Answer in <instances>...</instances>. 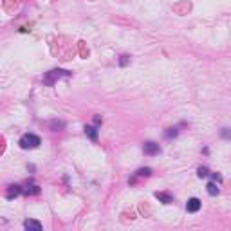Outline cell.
<instances>
[{
    "label": "cell",
    "mask_w": 231,
    "mask_h": 231,
    "mask_svg": "<svg viewBox=\"0 0 231 231\" xmlns=\"http://www.w3.org/2000/svg\"><path fill=\"white\" fill-rule=\"evenodd\" d=\"M85 134L89 135L92 141H96V139H97V128H96V127H90V125H87V127H85Z\"/></svg>",
    "instance_id": "cell-7"
},
{
    "label": "cell",
    "mask_w": 231,
    "mask_h": 231,
    "mask_svg": "<svg viewBox=\"0 0 231 231\" xmlns=\"http://www.w3.org/2000/svg\"><path fill=\"white\" fill-rule=\"evenodd\" d=\"M40 137L35 134H24L22 137H20V146L24 148V150H33V148H36V146H40Z\"/></svg>",
    "instance_id": "cell-1"
},
{
    "label": "cell",
    "mask_w": 231,
    "mask_h": 231,
    "mask_svg": "<svg viewBox=\"0 0 231 231\" xmlns=\"http://www.w3.org/2000/svg\"><path fill=\"white\" fill-rule=\"evenodd\" d=\"M143 150H145V154L146 155H155L161 152V148H159V145L154 143V141H146L145 143V146H143Z\"/></svg>",
    "instance_id": "cell-3"
},
{
    "label": "cell",
    "mask_w": 231,
    "mask_h": 231,
    "mask_svg": "<svg viewBox=\"0 0 231 231\" xmlns=\"http://www.w3.org/2000/svg\"><path fill=\"white\" fill-rule=\"evenodd\" d=\"M200 210V200L197 199V197H192V199H188V202H186V211L190 213H195Z\"/></svg>",
    "instance_id": "cell-4"
},
{
    "label": "cell",
    "mask_w": 231,
    "mask_h": 231,
    "mask_svg": "<svg viewBox=\"0 0 231 231\" xmlns=\"http://www.w3.org/2000/svg\"><path fill=\"white\" fill-rule=\"evenodd\" d=\"M24 228L29 231H42V224L38 220H25L24 222Z\"/></svg>",
    "instance_id": "cell-5"
},
{
    "label": "cell",
    "mask_w": 231,
    "mask_h": 231,
    "mask_svg": "<svg viewBox=\"0 0 231 231\" xmlns=\"http://www.w3.org/2000/svg\"><path fill=\"white\" fill-rule=\"evenodd\" d=\"M155 197H157V199H159V200H163V204H170V202H172V197H170V195H166V193H155Z\"/></svg>",
    "instance_id": "cell-9"
},
{
    "label": "cell",
    "mask_w": 231,
    "mask_h": 231,
    "mask_svg": "<svg viewBox=\"0 0 231 231\" xmlns=\"http://www.w3.org/2000/svg\"><path fill=\"white\" fill-rule=\"evenodd\" d=\"M128 60H130V56H127V54H123V56L119 58V65H123V67H125V65L128 63Z\"/></svg>",
    "instance_id": "cell-14"
},
{
    "label": "cell",
    "mask_w": 231,
    "mask_h": 231,
    "mask_svg": "<svg viewBox=\"0 0 231 231\" xmlns=\"http://www.w3.org/2000/svg\"><path fill=\"white\" fill-rule=\"evenodd\" d=\"M22 192L27 193V195H29V193H40V188L36 186V184H29V182H27L25 188H22Z\"/></svg>",
    "instance_id": "cell-8"
},
{
    "label": "cell",
    "mask_w": 231,
    "mask_h": 231,
    "mask_svg": "<svg viewBox=\"0 0 231 231\" xmlns=\"http://www.w3.org/2000/svg\"><path fill=\"white\" fill-rule=\"evenodd\" d=\"M206 188H208V193H210V195H218V188H217L215 182H208Z\"/></svg>",
    "instance_id": "cell-10"
},
{
    "label": "cell",
    "mask_w": 231,
    "mask_h": 231,
    "mask_svg": "<svg viewBox=\"0 0 231 231\" xmlns=\"http://www.w3.org/2000/svg\"><path fill=\"white\" fill-rule=\"evenodd\" d=\"M179 134V132H177V128H168V132H166V137H168V139H170V137H175V135Z\"/></svg>",
    "instance_id": "cell-13"
},
{
    "label": "cell",
    "mask_w": 231,
    "mask_h": 231,
    "mask_svg": "<svg viewBox=\"0 0 231 231\" xmlns=\"http://www.w3.org/2000/svg\"><path fill=\"white\" fill-rule=\"evenodd\" d=\"M61 76H69V72H67V71H61V69H56V71H51L47 76L43 78V81H45L47 85H53V83H54V78L60 79Z\"/></svg>",
    "instance_id": "cell-2"
},
{
    "label": "cell",
    "mask_w": 231,
    "mask_h": 231,
    "mask_svg": "<svg viewBox=\"0 0 231 231\" xmlns=\"http://www.w3.org/2000/svg\"><path fill=\"white\" fill-rule=\"evenodd\" d=\"M213 181H218V182H220V181H222V177H220L218 173H213Z\"/></svg>",
    "instance_id": "cell-16"
},
{
    "label": "cell",
    "mask_w": 231,
    "mask_h": 231,
    "mask_svg": "<svg viewBox=\"0 0 231 231\" xmlns=\"http://www.w3.org/2000/svg\"><path fill=\"white\" fill-rule=\"evenodd\" d=\"M137 175L139 177H148V175H152V170L150 168H139L137 170Z\"/></svg>",
    "instance_id": "cell-11"
},
{
    "label": "cell",
    "mask_w": 231,
    "mask_h": 231,
    "mask_svg": "<svg viewBox=\"0 0 231 231\" xmlns=\"http://www.w3.org/2000/svg\"><path fill=\"white\" fill-rule=\"evenodd\" d=\"M222 137H226V139H231V132H229V128H222Z\"/></svg>",
    "instance_id": "cell-15"
},
{
    "label": "cell",
    "mask_w": 231,
    "mask_h": 231,
    "mask_svg": "<svg viewBox=\"0 0 231 231\" xmlns=\"http://www.w3.org/2000/svg\"><path fill=\"white\" fill-rule=\"evenodd\" d=\"M197 175H199V177H208V175H210V172H208V168L200 166V168L197 170Z\"/></svg>",
    "instance_id": "cell-12"
},
{
    "label": "cell",
    "mask_w": 231,
    "mask_h": 231,
    "mask_svg": "<svg viewBox=\"0 0 231 231\" xmlns=\"http://www.w3.org/2000/svg\"><path fill=\"white\" fill-rule=\"evenodd\" d=\"M20 193H22V188L16 186V184H13V186H9V190H7V193H6V197H7V199H13V197H16V195H20Z\"/></svg>",
    "instance_id": "cell-6"
}]
</instances>
